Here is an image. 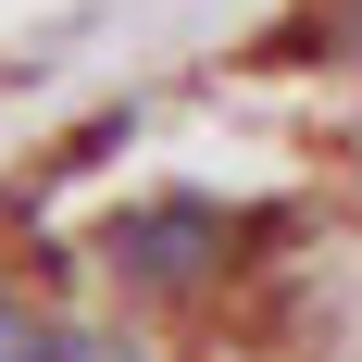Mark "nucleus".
Masks as SVG:
<instances>
[{"mask_svg":"<svg viewBox=\"0 0 362 362\" xmlns=\"http://www.w3.org/2000/svg\"><path fill=\"white\" fill-rule=\"evenodd\" d=\"M337 37H350V63H362V0H350V25H337Z\"/></svg>","mask_w":362,"mask_h":362,"instance_id":"3","label":"nucleus"},{"mask_svg":"<svg viewBox=\"0 0 362 362\" xmlns=\"http://www.w3.org/2000/svg\"><path fill=\"white\" fill-rule=\"evenodd\" d=\"M50 337H63L50 313H25V300H0V362H50Z\"/></svg>","mask_w":362,"mask_h":362,"instance_id":"2","label":"nucleus"},{"mask_svg":"<svg viewBox=\"0 0 362 362\" xmlns=\"http://www.w3.org/2000/svg\"><path fill=\"white\" fill-rule=\"evenodd\" d=\"M250 238L262 225L238 213V200H213V187H150V200H125V213L100 225V275L138 288V300H213Z\"/></svg>","mask_w":362,"mask_h":362,"instance_id":"1","label":"nucleus"}]
</instances>
